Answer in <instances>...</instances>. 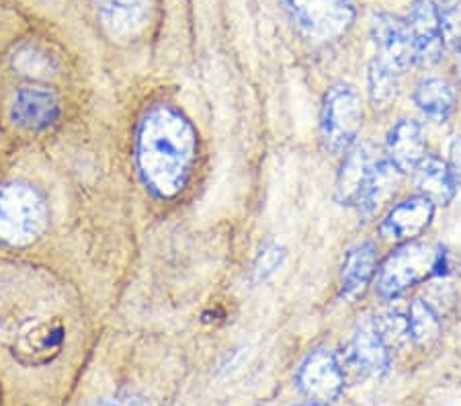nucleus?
<instances>
[{
	"mask_svg": "<svg viewBox=\"0 0 461 406\" xmlns=\"http://www.w3.org/2000/svg\"><path fill=\"white\" fill-rule=\"evenodd\" d=\"M197 157L191 122L170 105L146 111L138 128L136 162L148 189L160 199L176 197L187 185Z\"/></svg>",
	"mask_w": 461,
	"mask_h": 406,
	"instance_id": "nucleus-1",
	"label": "nucleus"
},
{
	"mask_svg": "<svg viewBox=\"0 0 461 406\" xmlns=\"http://www.w3.org/2000/svg\"><path fill=\"white\" fill-rule=\"evenodd\" d=\"M46 203L32 185L9 183L0 187V240L6 245L33 242L46 226Z\"/></svg>",
	"mask_w": 461,
	"mask_h": 406,
	"instance_id": "nucleus-2",
	"label": "nucleus"
},
{
	"mask_svg": "<svg viewBox=\"0 0 461 406\" xmlns=\"http://www.w3.org/2000/svg\"><path fill=\"white\" fill-rule=\"evenodd\" d=\"M443 248L412 242L396 250L379 271L377 290L384 298H398L408 287L425 282L443 271Z\"/></svg>",
	"mask_w": 461,
	"mask_h": 406,
	"instance_id": "nucleus-3",
	"label": "nucleus"
},
{
	"mask_svg": "<svg viewBox=\"0 0 461 406\" xmlns=\"http://www.w3.org/2000/svg\"><path fill=\"white\" fill-rule=\"evenodd\" d=\"M363 109L359 93L348 85L332 86L322 107V140L330 152L340 154L351 148L361 130Z\"/></svg>",
	"mask_w": 461,
	"mask_h": 406,
	"instance_id": "nucleus-4",
	"label": "nucleus"
},
{
	"mask_svg": "<svg viewBox=\"0 0 461 406\" xmlns=\"http://www.w3.org/2000/svg\"><path fill=\"white\" fill-rule=\"evenodd\" d=\"M303 33L316 41L337 40L355 21L353 0H284Z\"/></svg>",
	"mask_w": 461,
	"mask_h": 406,
	"instance_id": "nucleus-5",
	"label": "nucleus"
},
{
	"mask_svg": "<svg viewBox=\"0 0 461 406\" xmlns=\"http://www.w3.org/2000/svg\"><path fill=\"white\" fill-rule=\"evenodd\" d=\"M297 386L314 404L334 402L343 394L345 372L332 353L318 349L303 359L297 372Z\"/></svg>",
	"mask_w": 461,
	"mask_h": 406,
	"instance_id": "nucleus-6",
	"label": "nucleus"
},
{
	"mask_svg": "<svg viewBox=\"0 0 461 406\" xmlns=\"http://www.w3.org/2000/svg\"><path fill=\"white\" fill-rule=\"evenodd\" d=\"M371 37L377 50V62L388 66L396 74H402L414 62L412 37L408 23L393 14H375L371 23Z\"/></svg>",
	"mask_w": 461,
	"mask_h": 406,
	"instance_id": "nucleus-7",
	"label": "nucleus"
},
{
	"mask_svg": "<svg viewBox=\"0 0 461 406\" xmlns=\"http://www.w3.org/2000/svg\"><path fill=\"white\" fill-rule=\"evenodd\" d=\"M408 32L412 37L414 60L422 66H433L443 56V29L438 6L433 0H414L408 17Z\"/></svg>",
	"mask_w": 461,
	"mask_h": 406,
	"instance_id": "nucleus-8",
	"label": "nucleus"
},
{
	"mask_svg": "<svg viewBox=\"0 0 461 406\" xmlns=\"http://www.w3.org/2000/svg\"><path fill=\"white\" fill-rule=\"evenodd\" d=\"M59 115V101L43 86H23L14 95L11 105V120L23 130H46L56 123Z\"/></svg>",
	"mask_w": 461,
	"mask_h": 406,
	"instance_id": "nucleus-9",
	"label": "nucleus"
},
{
	"mask_svg": "<svg viewBox=\"0 0 461 406\" xmlns=\"http://www.w3.org/2000/svg\"><path fill=\"white\" fill-rule=\"evenodd\" d=\"M435 213V203L427 197H411L398 203L382 224V234L388 240H411L414 236L422 234L429 228Z\"/></svg>",
	"mask_w": 461,
	"mask_h": 406,
	"instance_id": "nucleus-10",
	"label": "nucleus"
},
{
	"mask_svg": "<svg viewBox=\"0 0 461 406\" xmlns=\"http://www.w3.org/2000/svg\"><path fill=\"white\" fill-rule=\"evenodd\" d=\"M375 160L367 144L355 146L340 167L337 179V199L343 205H361L374 175Z\"/></svg>",
	"mask_w": 461,
	"mask_h": 406,
	"instance_id": "nucleus-11",
	"label": "nucleus"
},
{
	"mask_svg": "<svg viewBox=\"0 0 461 406\" xmlns=\"http://www.w3.org/2000/svg\"><path fill=\"white\" fill-rule=\"evenodd\" d=\"M388 160L400 173H411L427 157L425 131L414 120H400L385 140Z\"/></svg>",
	"mask_w": 461,
	"mask_h": 406,
	"instance_id": "nucleus-12",
	"label": "nucleus"
},
{
	"mask_svg": "<svg viewBox=\"0 0 461 406\" xmlns=\"http://www.w3.org/2000/svg\"><path fill=\"white\" fill-rule=\"evenodd\" d=\"M347 357L348 364L363 375H375V378H379V375L388 374L390 369L388 345L377 335L374 322L363 324L355 332L353 341L348 345Z\"/></svg>",
	"mask_w": 461,
	"mask_h": 406,
	"instance_id": "nucleus-13",
	"label": "nucleus"
},
{
	"mask_svg": "<svg viewBox=\"0 0 461 406\" xmlns=\"http://www.w3.org/2000/svg\"><path fill=\"white\" fill-rule=\"evenodd\" d=\"M103 27L113 37H130L144 25L148 0H96Z\"/></svg>",
	"mask_w": 461,
	"mask_h": 406,
	"instance_id": "nucleus-14",
	"label": "nucleus"
},
{
	"mask_svg": "<svg viewBox=\"0 0 461 406\" xmlns=\"http://www.w3.org/2000/svg\"><path fill=\"white\" fill-rule=\"evenodd\" d=\"M377 265V248L371 242H363L348 250V255L340 271V295L355 298L357 293L366 290L369 279L374 277Z\"/></svg>",
	"mask_w": 461,
	"mask_h": 406,
	"instance_id": "nucleus-15",
	"label": "nucleus"
},
{
	"mask_svg": "<svg viewBox=\"0 0 461 406\" xmlns=\"http://www.w3.org/2000/svg\"><path fill=\"white\" fill-rule=\"evenodd\" d=\"M416 171V185H419L422 197L437 205H447L456 195V176L451 175L449 167L441 158L427 157L420 160Z\"/></svg>",
	"mask_w": 461,
	"mask_h": 406,
	"instance_id": "nucleus-16",
	"label": "nucleus"
},
{
	"mask_svg": "<svg viewBox=\"0 0 461 406\" xmlns=\"http://www.w3.org/2000/svg\"><path fill=\"white\" fill-rule=\"evenodd\" d=\"M414 103L429 120L445 122L449 120L453 107H456V91L443 78H427L416 86Z\"/></svg>",
	"mask_w": 461,
	"mask_h": 406,
	"instance_id": "nucleus-17",
	"label": "nucleus"
},
{
	"mask_svg": "<svg viewBox=\"0 0 461 406\" xmlns=\"http://www.w3.org/2000/svg\"><path fill=\"white\" fill-rule=\"evenodd\" d=\"M400 175L402 173H400L390 160L375 162L374 175H371L369 187L366 191V197H363L359 208L363 212H375L379 205L385 202V199H390L393 195L396 185L400 181Z\"/></svg>",
	"mask_w": 461,
	"mask_h": 406,
	"instance_id": "nucleus-18",
	"label": "nucleus"
},
{
	"mask_svg": "<svg viewBox=\"0 0 461 406\" xmlns=\"http://www.w3.org/2000/svg\"><path fill=\"white\" fill-rule=\"evenodd\" d=\"M408 338H412L416 345H429L441 332V320H438L433 306L425 300H414L406 314Z\"/></svg>",
	"mask_w": 461,
	"mask_h": 406,
	"instance_id": "nucleus-19",
	"label": "nucleus"
},
{
	"mask_svg": "<svg viewBox=\"0 0 461 406\" xmlns=\"http://www.w3.org/2000/svg\"><path fill=\"white\" fill-rule=\"evenodd\" d=\"M398 77L400 74L390 70L388 66H384L377 60H374V64L369 66V93L375 107H385L396 99Z\"/></svg>",
	"mask_w": 461,
	"mask_h": 406,
	"instance_id": "nucleus-20",
	"label": "nucleus"
},
{
	"mask_svg": "<svg viewBox=\"0 0 461 406\" xmlns=\"http://www.w3.org/2000/svg\"><path fill=\"white\" fill-rule=\"evenodd\" d=\"M374 327L377 330V335L382 337V341L385 345H400L408 338V327H406V319L400 312H388L379 319L374 320Z\"/></svg>",
	"mask_w": 461,
	"mask_h": 406,
	"instance_id": "nucleus-21",
	"label": "nucleus"
},
{
	"mask_svg": "<svg viewBox=\"0 0 461 406\" xmlns=\"http://www.w3.org/2000/svg\"><path fill=\"white\" fill-rule=\"evenodd\" d=\"M285 258V250L279 245H267L263 250H260L255 267H252V284H263L269 279L275 271L281 267Z\"/></svg>",
	"mask_w": 461,
	"mask_h": 406,
	"instance_id": "nucleus-22",
	"label": "nucleus"
},
{
	"mask_svg": "<svg viewBox=\"0 0 461 406\" xmlns=\"http://www.w3.org/2000/svg\"><path fill=\"white\" fill-rule=\"evenodd\" d=\"M441 14V29H443V41L457 43L461 41V5L459 0H445Z\"/></svg>",
	"mask_w": 461,
	"mask_h": 406,
	"instance_id": "nucleus-23",
	"label": "nucleus"
},
{
	"mask_svg": "<svg viewBox=\"0 0 461 406\" xmlns=\"http://www.w3.org/2000/svg\"><path fill=\"white\" fill-rule=\"evenodd\" d=\"M17 66L23 74H32V77H41L50 70V58L46 54H40V51L29 48L23 50L17 58Z\"/></svg>",
	"mask_w": 461,
	"mask_h": 406,
	"instance_id": "nucleus-24",
	"label": "nucleus"
},
{
	"mask_svg": "<svg viewBox=\"0 0 461 406\" xmlns=\"http://www.w3.org/2000/svg\"><path fill=\"white\" fill-rule=\"evenodd\" d=\"M449 171L453 176H459L461 179V136L453 138L449 146Z\"/></svg>",
	"mask_w": 461,
	"mask_h": 406,
	"instance_id": "nucleus-25",
	"label": "nucleus"
},
{
	"mask_svg": "<svg viewBox=\"0 0 461 406\" xmlns=\"http://www.w3.org/2000/svg\"><path fill=\"white\" fill-rule=\"evenodd\" d=\"M93 406H148V404H146V401H144L142 396H138V394H123V396L109 398V401L96 402Z\"/></svg>",
	"mask_w": 461,
	"mask_h": 406,
	"instance_id": "nucleus-26",
	"label": "nucleus"
},
{
	"mask_svg": "<svg viewBox=\"0 0 461 406\" xmlns=\"http://www.w3.org/2000/svg\"><path fill=\"white\" fill-rule=\"evenodd\" d=\"M306 406H320V404H306Z\"/></svg>",
	"mask_w": 461,
	"mask_h": 406,
	"instance_id": "nucleus-27",
	"label": "nucleus"
}]
</instances>
